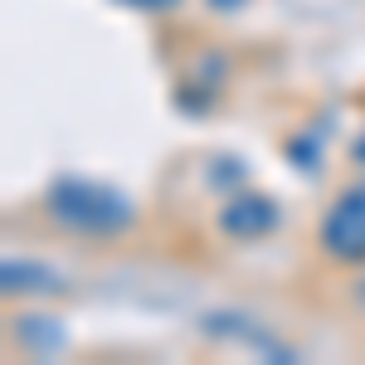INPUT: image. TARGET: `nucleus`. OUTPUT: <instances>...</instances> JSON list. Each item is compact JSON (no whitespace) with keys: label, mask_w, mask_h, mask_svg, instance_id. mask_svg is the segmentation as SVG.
<instances>
[{"label":"nucleus","mask_w":365,"mask_h":365,"mask_svg":"<svg viewBox=\"0 0 365 365\" xmlns=\"http://www.w3.org/2000/svg\"><path fill=\"white\" fill-rule=\"evenodd\" d=\"M49 215L73 234H122L137 220V205L103 185V180H83V175H63L49 185Z\"/></svg>","instance_id":"1"},{"label":"nucleus","mask_w":365,"mask_h":365,"mask_svg":"<svg viewBox=\"0 0 365 365\" xmlns=\"http://www.w3.org/2000/svg\"><path fill=\"white\" fill-rule=\"evenodd\" d=\"M322 244H327L331 258L365 263V185L346 190V195L331 205V215L322 220Z\"/></svg>","instance_id":"2"},{"label":"nucleus","mask_w":365,"mask_h":365,"mask_svg":"<svg viewBox=\"0 0 365 365\" xmlns=\"http://www.w3.org/2000/svg\"><path fill=\"white\" fill-rule=\"evenodd\" d=\"M220 229L229 239H263L278 229V205L268 195H234L220 210Z\"/></svg>","instance_id":"3"},{"label":"nucleus","mask_w":365,"mask_h":365,"mask_svg":"<svg viewBox=\"0 0 365 365\" xmlns=\"http://www.w3.org/2000/svg\"><path fill=\"white\" fill-rule=\"evenodd\" d=\"M0 287L5 292H58L63 287V273L44 268V263H29V258H5Z\"/></svg>","instance_id":"4"},{"label":"nucleus","mask_w":365,"mask_h":365,"mask_svg":"<svg viewBox=\"0 0 365 365\" xmlns=\"http://www.w3.org/2000/svg\"><path fill=\"white\" fill-rule=\"evenodd\" d=\"M117 5H132V10H175L180 0H117Z\"/></svg>","instance_id":"5"},{"label":"nucleus","mask_w":365,"mask_h":365,"mask_svg":"<svg viewBox=\"0 0 365 365\" xmlns=\"http://www.w3.org/2000/svg\"><path fill=\"white\" fill-rule=\"evenodd\" d=\"M210 5H215V10H239L244 0H210Z\"/></svg>","instance_id":"6"},{"label":"nucleus","mask_w":365,"mask_h":365,"mask_svg":"<svg viewBox=\"0 0 365 365\" xmlns=\"http://www.w3.org/2000/svg\"><path fill=\"white\" fill-rule=\"evenodd\" d=\"M351 156H356V161H361V166H365V137L356 141V146H351Z\"/></svg>","instance_id":"7"},{"label":"nucleus","mask_w":365,"mask_h":365,"mask_svg":"<svg viewBox=\"0 0 365 365\" xmlns=\"http://www.w3.org/2000/svg\"><path fill=\"white\" fill-rule=\"evenodd\" d=\"M361 302H365V287H361Z\"/></svg>","instance_id":"8"}]
</instances>
